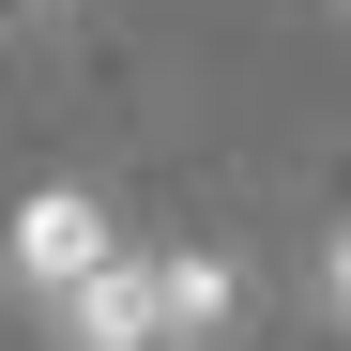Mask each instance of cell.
<instances>
[{
  "label": "cell",
  "instance_id": "1",
  "mask_svg": "<svg viewBox=\"0 0 351 351\" xmlns=\"http://www.w3.org/2000/svg\"><path fill=\"white\" fill-rule=\"evenodd\" d=\"M62 351H168V260H92L62 290Z\"/></svg>",
  "mask_w": 351,
  "mask_h": 351
},
{
  "label": "cell",
  "instance_id": "2",
  "mask_svg": "<svg viewBox=\"0 0 351 351\" xmlns=\"http://www.w3.org/2000/svg\"><path fill=\"white\" fill-rule=\"evenodd\" d=\"M92 260H123V245H107V214H92V184H31V199H16V290L62 306Z\"/></svg>",
  "mask_w": 351,
  "mask_h": 351
},
{
  "label": "cell",
  "instance_id": "3",
  "mask_svg": "<svg viewBox=\"0 0 351 351\" xmlns=\"http://www.w3.org/2000/svg\"><path fill=\"white\" fill-rule=\"evenodd\" d=\"M229 321H245V275L229 260H168V351H214Z\"/></svg>",
  "mask_w": 351,
  "mask_h": 351
},
{
  "label": "cell",
  "instance_id": "4",
  "mask_svg": "<svg viewBox=\"0 0 351 351\" xmlns=\"http://www.w3.org/2000/svg\"><path fill=\"white\" fill-rule=\"evenodd\" d=\"M321 321L351 336V229H336V245H321Z\"/></svg>",
  "mask_w": 351,
  "mask_h": 351
},
{
  "label": "cell",
  "instance_id": "5",
  "mask_svg": "<svg viewBox=\"0 0 351 351\" xmlns=\"http://www.w3.org/2000/svg\"><path fill=\"white\" fill-rule=\"evenodd\" d=\"M16 16H62V0H16Z\"/></svg>",
  "mask_w": 351,
  "mask_h": 351
},
{
  "label": "cell",
  "instance_id": "6",
  "mask_svg": "<svg viewBox=\"0 0 351 351\" xmlns=\"http://www.w3.org/2000/svg\"><path fill=\"white\" fill-rule=\"evenodd\" d=\"M336 16H351V0H336Z\"/></svg>",
  "mask_w": 351,
  "mask_h": 351
}]
</instances>
